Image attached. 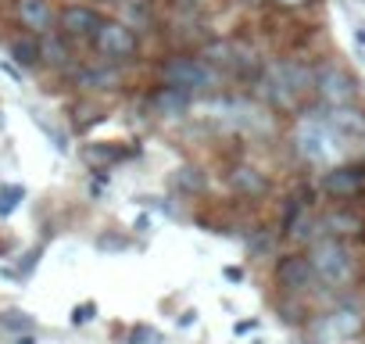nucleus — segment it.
I'll list each match as a JSON object with an SVG mask.
<instances>
[{
	"label": "nucleus",
	"instance_id": "b1692460",
	"mask_svg": "<svg viewBox=\"0 0 365 344\" xmlns=\"http://www.w3.org/2000/svg\"><path fill=\"white\" fill-rule=\"evenodd\" d=\"M40 255H43V244H36V248H29L26 255H22V262H19V269H4V276H29L36 265H40Z\"/></svg>",
	"mask_w": 365,
	"mask_h": 344
},
{
	"label": "nucleus",
	"instance_id": "7ed1b4c3",
	"mask_svg": "<svg viewBox=\"0 0 365 344\" xmlns=\"http://www.w3.org/2000/svg\"><path fill=\"white\" fill-rule=\"evenodd\" d=\"M290 143H294L297 158H301L304 165H315V168L336 165L340 151L347 147V143L326 126V118H322L319 108H312V111H304V115L297 118V126H294V133H290Z\"/></svg>",
	"mask_w": 365,
	"mask_h": 344
},
{
	"label": "nucleus",
	"instance_id": "c756f323",
	"mask_svg": "<svg viewBox=\"0 0 365 344\" xmlns=\"http://www.w3.org/2000/svg\"><path fill=\"white\" fill-rule=\"evenodd\" d=\"M233 330H237V333H251V330H258V319H240Z\"/></svg>",
	"mask_w": 365,
	"mask_h": 344
},
{
	"label": "nucleus",
	"instance_id": "aec40b11",
	"mask_svg": "<svg viewBox=\"0 0 365 344\" xmlns=\"http://www.w3.org/2000/svg\"><path fill=\"white\" fill-rule=\"evenodd\" d=\"M133 151H122L118 143H86L83 147V158L93 165V168H108V165H115V161H125Z\"/></svg>",
	"mask_w": 365,
	"mask_h": 344
},
{
	"label": "nucleus",
	"instance_id": "f03ea898",
	"mask_svg": "<svg viewBox=\"0 0 365 344\" xmlns=\"http://www.w3.org/2000/svg\"><path fill=\"white\" fill-rule=\"evenodd\" d=\"M158 76H161V83H168V86L187 90L194 101H212V97H219V90H222V72H219L205 54H190V51L165 58V61L158 65Z\"/></svg>",
	"mask_w": 365,
	"mask_h": 344
},
{
	"label": "nucleus",
	"instance_id": "2f4dec72",
	"mask_svg": "<svg viewBox=\"0 0 365 344\" xmlns=\"http://www.w3.org/2000/svg\"><path fill=\"white\" fill-rule=\"evenodd\" d=\"M272 4H279V8H301V4H308V0H272Z\"/></svg>",
	"mask_w": 365,
	"mask_h": 344
},
{
	"label": "nucleus",
	"instance_id": "a878e982",
	"mask_svg": "<svg viewBox=\"0 0 365 344\" xmlns=\"http://www.w3.org/2000/svg\"><path fill=\"white\" fill-rule=\"evenodd\" d=\"M93 315H97V301H83L72 308V326H86Z\"/></svg>",
	"mask_w": 365,
	"mask_h": 344
},
{
	"label": "nucleus",
	"instance_id": "c85d7f7f",
	"mask_svg": "<svg viewBox=\"0 0 365 344\" xmlns=\"http://www.w3.org/2000/svg\"><path fill=\"white\" fill-rule=\"evenodd\" d=\"M354 47H358V61H365V26H354Z\"/></svg>",
	"mask_w": 365,
	"mask_h": 344
},
{
	"label": "nucleus",
	"instance_id": "393cba45",
	"mask_svg": "<svg viewBox=\"0 0 365 344\" xmlns=\"http://www.w3.org/2000/svg\"><path fill=\"white\" fill-rule=\"evenodd\" d=\"M129 340H133V344H161V333H158L154 326H147V323H140V326H133V333H129Z\"/></svg>",
	"mask_w": 365,
	"mask_h": 344
},
{
	"label": "nucleus",
	"instance_id": "423d86ee",
	"mask_svg": "<svg viewBox=\"0 0 365 344\" xmlns=\"http://www.w3.org/2000/svg\"><path fill=\"white\" fill-rule=\"evenodd\" d=\"M312 93L319 97V104L333 108V104H351L358 101L361 93V83L351 69H344L340 61H322L315 65V76H312Z\"/></svg>",
	"mask_w": 365,
	"mask_h": 344
},
{
	"label": "nucleus",
	"instance_id": "5701e85b",
	"mask_svg": "<svg viewBox=\"0 0 365 344\" xmlns=\"http://www.w3.org/2000/svg\"><path fill=\"white\" fill-rule=\"evenodd\" d=\"M22 201H26V187H19V183L0 187V216H11Z\"/></svg>",
	"mask_w": 365,
	"mask_h": 344
},
{
	"label": "nucleus",
	"instance_id": "cd10ccee",
	"mask_svg": "<svg viewBox=\"0 0 365 344\" xmlns=\"http://www.w3.org/2000/svg\"><path fill=\"white\" fill-rule=\"evenodd\" d=\"M290 298H294V294H287V298L279 301V312H287V315H283L287 323H301V319H304V308H301L297 301H290Z\"/></svg>",
	"mask_w": 365,
	"mask_h": 344
},
{
	"label": "nucleus",
	"instance_id": "6ab92c4d",
	"mask_svg": "<svg viewBox=\"0 0 365 344\" xmlns=\"http://www.w3.org/2000/svg\"><path fill=\"white\" fill-rule=\"evenodd\" d=\"M172 187L179 194H187V198H201L208 191V176H205V168L201 165H179L172 172Z\"/></svg>",
	"mask_w": 365,
	"mask_h": 344
},
{
	"label": "nucleus",
	"instance_id": "473e14b6",
	"mask_svg": "<svg viewBox=\"0 0 365 344\" xmlns=\"http://www.w3.org/2000/svg\"><path fill=\"white\" fill-rule=\"evenodd\" d=\"M222 273H226V280H244V273H240V269H233V265H230V269H222Z\"/></svg>",
	"mask_w": 365,
	"mask_h": 344
},
{
	"label": "nucleus",
	"instance_id": "1a4fd4ad",
	"mask_svg": "<svg viewBox=\"0 0 365 344\" xmlns=\"http://www.w3.org/2000/svg\"><path fill=\"white\" fill-rule=\"evenodd\" d=\"M272 276H276V287H279L283 294H304V290L315 283V269H312L308 255H301V251L279 255Z\"/></svg>",
	"mask_w": 365,
	"mask_h": 344
},
{
	"label": "nucleus",
	"instance_id": "20e7f679",
	"mask_svg": "<svg viewBox=\"0 0 365 344\" xmlns=\"http://www.w3.org/2000/svg\"><path fill=\"white\" fill-rule=\"evenodd\" d=\"M308 262L315 269V280L326 287H347L354 280V255L336 233H322L308 244Z\"/></svg>",
	"mask_w": 365,
	"mask_h": 344
},
{
	"label": "nucleus",
	"instance_id": "9b49d317",
	"mask_svg": "<svg viewBox=\"0 0 365 344\" xmlns=\"http://www.w3.org/2000/svg\"><path fill=\"white\" fill-rule=\"evenodd\" d=\"M101 26V11L93 8V4H65L61 11H58V33L61 36H68L72 44L79 40H86L90 44V36H93V29Z\"/></svg>",
	"mask_w": 365,
	"mask_h": 344
},
{
	"label": "nucleus",
	"instance_id": "0eeeda50",
	"mask_svg": "<svg viewBox=\"0 0 365 344\" xmlns=\"http://www.w3.org/2000/svg\"><path fill=\"white\" fill-rule=\"evenodd\" d=\"M322 194L333 201H354L365 194V161H336L322 172Z\"/></svg>",
	"mask_w": 365,
	"mask_h": 344
},
{
	"label": "nucleus",
	"instance_id": "4be33fe9",
	"mask_svg": "<svg viewBox=\"0 0 365 344\" xmlns=\"http://www.w3.org/2000/svg\"><path fill=\"white\" fill-rule=\"evenodd\" d=\"M0 326L4 330H11V333H33V315H26V312H19V308H11V312H4L0 315Z\"/></svg>",
	"mask_w": 365,
	"mask_h": 344
},
{
	"label": "nucleus",
	"instance_id": "dca6fc26",
	"mask_svg": "<svg viewBox=\"0 0 365 344\" xmlns=\"http://www.w3.org/2000/svg\"><path fill=\"white\" fill-rule=\"evenodd\" d=\"M40 61H43V65H51L54 72L72 69V65H76V61H72V40H68V36H61L58 29L43 33V36H40Z\"/></svg>",
	"mask_w": 365,
	"mask_h": 344
},
{
	"label": "nucleus",
	"instance_id": "9d476101",
	"mask_svg": "<svg viewBox=\"0 0 365 344\" xmlns=\"http://www.w3.org/2000/svg\"><path fill=\"white\" fill-rule=\"evenodd\" d=\"M322 111V118H326V126L344 140V143H354V140H365V108L361 104H333V108H319Z\"/></svg>",
	"mask_w": 365,
	"mask_h": 344
},
{
	"label": "nucleus",
	"instance_id": "a211bd4d",
	"mask_svg": "<svg viewBox=\"0 0 365 344\" xmlns=\"http://www.w3.org/2000/svg\"><path fill=\"white\" fill-rule=\"evenodd\" d=\"M8 58H11L19 69H36V65H43V61H40V36H33V33L11 36V40H8Z\"/></svg>",
	"mask_w": 365,
	"mask_h": 344
},
{
	"label": "nucleus",
	"instance_id": "72a5a7b5",
	"mask_svg": "<svg viewBox=\"0 0 365 344\" xmlns=\"http://www.w3.org/2000/svg\"><path fill=\"white\" fill-rule=\"evenodd\" d=\"M15 344H36V337H33V333H19V340H15Z\"/></svg>",
	"mask_w": 365,
	"mask_h": 344
},
{
	"label": "nucleus",
	"instance_id": "39448f33",
	"mask_svg": "<svg viewBox=\"0 0 365 344\" xmlns=\"http://www.w3.org/2000/svg\"><path fill=\"white\" fill-rule=\"evenodd\" d=\"M90 47L97 51V58L125 65V61H133L140 54V33L129 29L122 19H101V26L90 36Z\"/></svg>",
	"mask_w": 365,
	"mask_h": 344
},
{
	"label": "nucleus",
	"instance_id": "4468645a",
	"mask_svg": "<svg viewBox=\"0 0 365 344\" xmlns=\"http://www.w3.org/2000/svg\"><path fill=\"white\" fill-rule=\"evenodd\" d=\"M226 187H230L237 198H251V201H258V198H265V194L272 191V183H269L265 172L255 168V165H247V161H240V165H233V168L226 172Z\"/></svg>",
	"mask_w": 365,
	"mask_h": 344
},
{
	"label": "nucleus",
	"instance_id": "ddd939ff",
	"mask_svg": "<svg viewBox=\"0 0 365 344\" xmlns=\"http://www.w3.org/2000/svg\"><path fill=\"white\" fill-rule=\"evenodd\" d=\"M15 22L26 33L43 36V33L58 29V11L51 8V0H15Z\"/></svg>",
	"mask_w": 365,
	"mask_h": 344
},
{
	"label": "nucleus",
	"instance_id": "2eb2a0df",
	"mask_svg": "<svg viewBox=\"0 0 365 344\" xmlns=\"http://www.w3.org/2000/svg\"><path fill=\"white\" fill-rule=\"evenodd\" d=\"M326 323H329L333 337H336L340 344H347V340H358V337H361V330H365V312L354 308V305H336V308L326 312Z\"/></svg>",
	"mask_w": 365,
	"mask_h": 344
},
{
	"label": "nucleus",
	"instance_id": "bb28decb",
	"mask_svg": "<svg viewBox=\"0 0 365 344\" xmlns=\"http://www.w3.org/2000/svg\"><path fill=\"white\" fill-rule=\"evenodd\" d=\"M93 244H97V251H125V248H129L125 237H111V233H101Z\"/></svg>",
	"mask_w": 365,
	"mask_h": 344
},
{
	"label": "nucleus",
	"instance_id": "412c9836",
	"mask_svg": "<svg viewBox=\"0 0 365 344\" xmlns=\"http://www.w3.org/2000/svg\"><path fill=\"white\" fill-rule=\"evenodd\" d=\"M322 226H329V233H336V237H340V233H358V230H361V219L340 208V212L326 216V223H322Z\"/></svg>",
	"mask_w": 365,
	"mask_h": 344
},
{
	"label": "nucleus",
	"instance_id": "f8f14e48",
	"mask_svg": "<svg viewBox=\"0 0 365 344\" xmlns=\"http://www.w3.org/2000/svg\"><path fill=\"white\" fill-rule=\"evenodd\" d=\"M194 104H197V101H194L187 90L168 86V83H161V86L150 93V115L161 118V122H179V118H187Z\"/></svg>",
	"mask_w": 365,
	"mask_h": 344
},
{
	"label": "nucleus",
	"instance_id": "f257e3e1",
	"mask_svg": "<svg viewBox=\"0 0 365 344\" xmlns=\"http://www.w3.org/2000/svg\"><path fill=\"white\" fill-rule=\"evenodd\" d=\"M312 76H315V69L304 61H294V58L272 61L258 79V97L272 111H297L304 104V97L312 93Z\"/></svg>",
	"mask_w": 365,
	"mask_h": 344
},
{
	"label": "nucleus",
	"instance_id": "7c9ffc66",
	"mask_svg": "<svg viewBox=\"0 0 365 344\" xmlns=\"http://www.w3.org/2000/svg\"><path fill=\"white\" fill-rule=\"evenodd\" d=\"M190 323H197V312L194 308H187V312L179 315V326H190Z\"/></svg>",
	"mask_w": 365,
	"mask_h": 344
},
{
	"label": "nucleus",
	"instance_id": "f3484780",
	"mask_svg": "<svg viewBox=\"0 0 365 344\" xmlns=\"http://www.w3.org/2000/svg\"><path fill=\"white\" fill-rule=\"evenodd\" d=\"M111 4H115L118 19H122L129 29H136V33H147V29H154V22H158L154 0H111Z\"/></svg>",
	"mask_w": 365,
	"mask_h": 344
},
{
	"label": "nucleus",
	"instance_id": "6e6552de",
	"mask_svg": "<svg viewBox=\"0 0 365 344\" xmlns=\"http://www.w3.org/2000/svg\"><path fill=\"white\" fill-rule=\"evenodd\" d=\"M72 86L83 90V93H115L122 86V65L115 61H93V65H72Z\"/></svg>",
	"mask_w": 365,
	"mask_h": 344
}]
</instances>
